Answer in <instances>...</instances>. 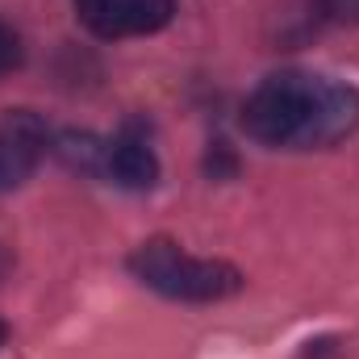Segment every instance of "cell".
<instances>
[{
    "label": "cell",
    "mask_w": 359,
    "mask_h": 359,
    "mask_svg": "<svg viewBox=\"0 0 359 359\" xmlns=\"http://www.w3.org/2000/svg\"><path fill=\"white\" fill-rule=\"evenodd\" d=\"M46 147H50V134L42 117L29 109H8L0 117V192L25 184L38 159L46 155Z\"/></svg>",
    "instance_id": "obj_4"
},
{
    "label": "cell",
    "mask_w": 359,
    "mask_h": 359,
    "mask_svg": "<svg viewBox=\"0 0 359 359\" xmlns=\"http://www.w3.org/2000/svg\"><path fill=\"white\" fill-rule=\"evenodd\" d=\"M355 130L359 88L313 72H276L243 104V134L276 151H322Z\"/></svg>",
    "instance_id": "obj_1"
},
{
    "label": "cell",
    "mask_w": 359,
    "mask_h": 359,
    "mask_svg": "<svg viewBox=\"0 0 359 359\" xmlns=\"http://www.w3.org/2000/svg\"><path fill=\"white\" fill-rule=\"evenodd\" d=\"M322 17L326 21H339V25H359V0H318Z\"/></svg>",
    "instance_id": "obj_7"
},
{
    "label": "cell",
    "mask_w": 359,
    "mask_h": 359,
    "mask_svg": "<svg viewBox=\"0 0 359 359\" xmlns=\"http://www.w3.org/2000/svg\"><path fill=\"white\" fill-rule=\"evenodd\" d=\"M21 59H25V50H21L17 29H13L8 21H0V80H4L8 72H17V67H21Z\"/></svg>",
    "instance_id": "obj_6"
},
{
    "label": "cell",
    "mask_w": 359,
    "mask_h": 359,
    "mask_svg": "<svg viewBox=\"0 0 359 359\" xmlns=\"http://www.w3.org/2000/svg\"><path fill=\"white\" fill-rule=\"evenodd\" d=\"M126 268L134 271V280L147 284L151 292H159L168 301H192V305L226 301L247 284V276L234 264L188 255L172 238H147L142 247H134Z\"/></svg>",
    "instance_id": "obj_2"
},
{
    "label": "cell",
    "mask_w": 359,
    "mask_h": 359,
    "mask_svg": "<svg viewBox=\"0 0 359 359\" xmlns=\"http://www.w3.org/2000/svg\"><path fill=\"white\" fill-rule=\"evenodd\" d=\"M4 339H8V326H4V318H0V347H4Z\"/></svg>",
    "instance_id": "obj_8"
},
{
    "label": "cell",
    "mask_w": 359,
    "mask_h": 359,
    "mask_svg": "<svg viewBox=\"0 0 359 359\" xmlns=\"http://www.w3.org/2000/svg\"><path fill=\"white\" fill-rule=\"evenodd\" d=\"M100 176L117 188L130 192H147L159 184V155L147 138V130L138 121H126L109 142H104V159H100Z\"/></svg>",
    "instance_id": "obj_5"
},
{
    "label": "cell",
    "mask_w": 359,
    "mask_h": 359,
    "mask_svg": "<svg viewBox=\"0 0 359 359\" xmlns=\"http://www.w3.org/2000/svg\"><path fill=\"white\" fill-rule=\"evenodd\" d=\"M76 13L96 38L121 42L163 29L176 13V0H76Z\"/></svg>",
    "instance_id": "obj_3"
}]
</instances>
